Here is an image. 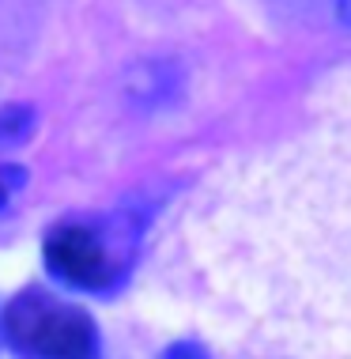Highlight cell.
<instances>
[{
	"mask_svg": "<svg viewBox=\"0 0 351 359\" xmlns=\"http://www.w3.org/2000/svg\"><path fill=\"white\" fill-rule=\"evenodd\" d=\"M336 15L351 27V0H336Z\"/></svg>",
	"mask_w": 351,
	"mask_h": 359,
	"instance_id": "obj_6",
	"label": "cell"
},
{
	"mask_svg": "<svg viewBox=\"0 0 351 359\" xmlns=\"http://www.w3.org/2000/svg\"><path fill=\"white\" fill-rule=\"evenodd\" d=\"M0 341H4V322H0Z\"/></svg>",
	"mask_w": 351,
	"mask_h": 359,
	"instance_id": "obj_7",
	"label": "cell"
},
{
	"mask_svg": "<svg viewBox=\"0 0 351 359\" xmlns=\"http://www.w3.org/2000/svg\"><path fill=\"white\" fill-rule=\"evenodd\" d=\"M4 341L23 359H99V333L83 306L23 291L0 314Z\"/></svg>",
	"mask_w": 351,
	"mask_h": 359,
	"instance_id": "obj_1",
	"label": "cell"
},
{
	"mask_svg": "<svg viewBox=\"0 0 351 359\" xmlns=\"http://www.w3.org/2000/svg\"><path fill=\"white\" fill-rule=\"evenodd\" d=\"M132 261V231L113 219H64L46 235V265L80 291H110Z\"/></svg>",
	"mask_w": 351,
	"mask_h": 359,
	"instance_id": "obj_2",
	"label": "cell"
},
{
	"mask_svg": "<svg viewBox=\"0 0 351 359\" xmlns=\"http://www.w3.org/2000/svg\"><path fill=\"white\" fill-rule=\"evenodd\" d=\"M34 125H38V114L31 102H8L0 106V151L8 148H19L34 137Z\"/></svg>",
	"mask_w": 351,
	"mask_h": 359,
	"instance_id": "obj_3",
	"label": "cell"
},
{
	"mask_svg": "<svg viewBox=\"0 0 351 359\" xmlns=\"http://www.w3.org/2000/svg\"><path fill=\"white\" fill-rule=\"evenodd\" d=\"M27 186V170L23 167H0V208L8 205V197H12L15 189Z\"/></svg>",
	"mask_w": 351,
	"mask_h": 359,
	"instance_id": "obj_4",
	"label": "cell"
},
{
	"mask_svg": "<svg viewBox=\"0 0 351 359\" xmlns=\"http://www.w3.org/2000/svg\"><path fill=\"white\" fill-rule=\"evenodd\" d=\"M163 359H208V352H204L197 341H178L163 352Z\"/></svg>",
	"mask_w": 351,
	"mask_h": 359,
	"instance_id": "obj_5",
	"label": "cell"
}]
</instances>
